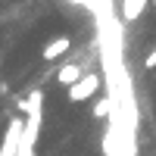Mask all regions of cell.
Instances as JSON below:
<instances>
[{
    "label": "cell",
    "instance_id": "obj_1",
    "mask_svg": "<svg viewBox=\"0 0 156 156\" xmlns=\"http://www.w3.org/2000/svg\"><path fill=\"white\" fill-rule=\"evenodd\" d=\"M100 90V75H81L78 81L72 84V87H66V100L69 103H84V100H90Z\"/></svg>",
    "mask_w": 156,
    "mask_h": 156
},
{
    "label": "cell",
    "instance_id": "obj_2",
    "mask_svg": "<svg viewBox=\"0 0 156 156\" xmlns=\"http://www.w3.org/2000/svg\"><path fill=\"white\" fill-rule=\"evenodd\" d=\"M69 47H72V37H69V34H59V37H53L50 44H44L41 56H44V62H53V59H59V56H66Z\"/></svg>",
    "mask_w": 156,
    "mask_h": 156
},
{
    "label": "cell",
    "instance_id": "obj_3",
    "mask_svg": "<svg viewBox=\"0 0 156 156\" xmlns=\"http://www.w3.org/2000/svg\"><path fill=\"white\" fill-rule=\"evenodd\" d=\"M147 6H150V0H119V12L125 22H137L147 12Z\"/></svg>",
    "mask_w": 156,
    "mask_h": 156
},
{
    "label": "cell",
    "instance_id": "obj_4",
    "mask_svg": "<svg viewBox=\"0 0 156 156\" xmlns=\"http://www.w3.org/2000/svg\"><path fill=\"white\" fill-rule=\"evenodd\" d=\"M81 75H84V72H81V66H75V62H69V66H59V72H56V84L72 87Z\"/></svg>",
    "mask_w": 156,
    "mask_h": 156
},
{
    "label": "cell",
    "instance_id": "obj_5",
    "mask_svg": "<svg viewBox=\"0 0 156 156\" xmlns=\"http://www.w3.org/2000/svg\"><path fill=\"white\" fill-rule=\"evenodd\" d=\"M90 112H94V119H106V112H109V100L100 97V100L94 103V109H90Z\"/></svg>",
    "mask_w": 156,
    "mask_h": 156
},
{
    "label": "cell",
    "instance_id": "obj_6",
    "mask_svg": "<svg viewBox=\"0 0 156 156\" xmlns=\"http://www.w3.org/2000/svg\"><path fill=\"white\" fill-rule=\"evenodd\" d=\"M144 69H156V47L147 53V59H144Z\"/></svg>",
    "mask_w": 156,
    "mask_h": 156
},
{
    "label": "cell",
    "instance_id": "obj_7",
    "mask_svg": "<svg viewBox=\"0 0 156 156\" xmlns=\"http://www.w3.org/2000/svg\"><path fill=\"white\" fill-rule=\"evenodd\" d=\"M0 62H3V56H0Z\"/></svg>",
    "mask_w": 156,
    "mask_h": 156
}]
</instances>
